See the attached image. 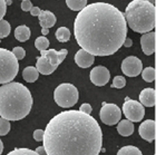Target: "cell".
<instances>
[{"label": "cell", "mask_w": 156, "mask_h": 155, "mask_svg": "<svg viewBox=\"0 0 156 155\" xmlns=\"http://www.w3.org/2000/svg\"><path fill=\"white\" fill-rule=\"evenodd\" d=\"M74 35L81 49L94 56L113 55L127 37L124 13L107 2L86 5L74 21Z\"/></svg>", "instance_id": "6da1fadb"}, {"label": "cell", "mask_w": 156, "mask_h": 155, "mask_svg": "<svg viewBox=\"0 0 156 155\" xmlns=\"http://www.w3.org/2000/svg\"><path fill=\"white\" fill-rule=\"evenodd\" d=\"M95 62V56L84 49H79L75 55V63L81 68H88Z\"/></svg>", "instance_id": "5bb4252c"}, {"label": "cell", "mask_w": 156, "mask_h": 155, "mask_svg": "<svg viewBox=\"0 0 156 155\" xmlns=\"http://www.w3.org/2000/svg\"><path fill=\"white\" fill-rule=\"evenodd\" d=\"M66 3L70 10L79 11L87 5V0H66Z\"/></svg>", "instance_id": "603a6c76"}, {"label": "cell", "mask_w": 156, "mask_h": 155, "mask_svg": "<svg viewBox=\"0 0 156 155\" xmlns=\"http://www.w3.org/2000/svg\"><path fill=\"white\" fill-rule=\"evenodd\" d=\"M33 96L25 85L10 81L0 86V117L8 121H20L30 113Z\"/></svg>", "instance_id": "3957f363"}, {"label": "cell", "mask_w": 156, "mask_h": 155, "mask_svg": "<svg viewBox=\"0 0 156 155\" xmlns=\"http://www.w3.org/2000/svg\"><path fill=\"white\" fill-rule=\"evenodd\" d=\"M125 85H126V79L125 77L123 76H116V77L113 79V84H112V88H120L125 87Z\"/></svg>", "instance_id": "f1b7e54d"}, {"label": "cell", "mask_w": 156, "mask_h": 155, "mask_svg": "<svg viewBox=\"0 0 156 155\" xmlns=\"http://www.w3.org/2000/svg\"><path fill=\"white\" fill-rule=\"evenodd\" d=\"M11 52H12L13 56L17 58V60H21V59H23L25 56H26V52H25V49H23V47H15Z\"/></svg>", "instance_id": "f546056e"}, {"label": "cell", "mask_w": 156, "mask_h": 155, "mask_svg": "<svg viewBox=\"0 0 156 155\" xmlns=\"http://www.w3.org/2000/svg\"><path fill=\"white\" fill-rule=\"evenodd\" d=\"M10 131V121L0 117V136L7 135Z\"/></svg>", "instance_id": "4316f807"}, {"label": "cell", "mask_w": 156, "mask_h": 155, "mask_svg": "<svg viewBox=\"0 0 156 155\" xmlns=\"http://www.w3.org/2000/svg\"><path fill=\"white\" fill-rule=\"evenodd\" d=\"M140 46L145 55L150 56L155 52V32L148 31L140 37Z\"/></svg>", "instance_id": "4fadbf2b"}, {"label": "cell", "mask_w": 156, "mask_h": 155, "mask_svg": "<svg viewBox=\"0 0 156 155\" xmlns=\"http://www.w3.org/2000/svg\"><path fill=\"white\" fill-rule=\"evenodd\" d=\"M79 110H80V112H83V113H85V114H88V115H90L93 108H91V106L89 105V104L85 103V104H83L80 107H79Z\"/></svg>", "instance_id": "1f68e13d"}, {"label": "cell", "mask_w": 156, "mask_h": 155, "mask_svg": "<svg viewBox=\"0 0 156 155\" xmlns=\"http://www.w3.org/2000/svg\"><path fill=\"white\" fill-rule=\"evenodd\" d=\"M117 155H143V154L140 152V150L138 147H136V146L127 145L122 147L117 152Z\"/></svg>", "instance_id": "7402d4cb"}, {"label": "cell", "mask_w": 156, "mask_h": 155, "mask_svg": "<svg viewBox=\"0 0 156 155\" xmlns=\"http://www.w3.org/2000/svg\"><path fill=\"white\" fill-rule=\"evenodd\" d=\"M2 151H3V144H2V141L0 139V155L2 154Z\"/></svg>", "instance_id": "f35d334b"}, {"label": "cell", "mask_w": 156, "mask_h": 155, "mask_svg": "<svg viewBox=\"0 0 156 155\" xmlns=\"http://www.w3.org/2000/svg\"><path fill=\"white\" fill-rule=\"evenodd\" d=\"M123 113L130 122H140L145 115V108L140 102L126 97L123 105Z\"/></svg>", "instance_id": "52a82bcc"}, {"label": "cell", "mask_w": 156, "mask_h": 155, "mask_svg": "<svg viewBox=\"0 0 156 155\" xmlns=\"http://www.w3.org/2000/svg\"><path fill=\"white\" fill-rule=\"evenodd\" d=\"M138 133L142 139H144L147 142H153L155 139V121L146 120L145 122L140 125Z\"/></svg>", "instance_id": "7c38bea8"}, {"label": "cell", "mask_w": 156, "mask_h": 155, "mask_svg": "<svg viewBox=\"0 0 156 155\" xmlns=\"http://www.w3.org/2000/svg\"><path fill=\"white\" fill-rule=\"evenodd\" d=\"M140 103L146 107L155 106V89L154 88L143 89L140 94Z\"/></svg>", "instance_id": "2e32d148"}, {"label": "cell", "mask_w": 156, "mask_h": 155, "mask_svg": "<svg viewBox=\"0 0 156 155\" xmlns=\"http://www.w3.org/2000/svg\"><path fill=\"white\" fill-rule=\"evenodd\" d=\"M21 1H23V0H21Z\"/></svg>", "instance_id": "b9f144b4"}, {"label": "cell", "mask_w": 156, "mask_h": 155, "mask_svg": "<svg viewBox=\"0 0 156 155\" xmlns=\"http://www.w3.org/2000/svg\"><path fill=\"white\" fill-rule=\"evenodd\" d=\"M39 25L41 28H51L55 26L56 23V16L51 11L48 10H41L40 13L38 15Z\"/></svg>", "instance_id": "9a60e30c"}, {"label": "cell", "mask_w": 156, "mask_h": 155, "mask_svg": "<svg viewBox=\"0 0 156 155\" xmlns=\"http://www.w3.org/2000/svg\"><path fill=\"white\" fill-rule=\"evenodd\" d=\"M44 139V129H36L34 132V139L37 142H41Z\"/></svg>", "instance_id": "4dcf8cb0"}, {"label": "cell", "mask_w": 156, "mask_h": 155, "mask_svg": "<svg viewBox=\"0 0 156 155\" xmlns=\"http://www.w3.org/2000/svg\"><path fill=\"white\" fill-rule=\"evenodd\" d=\"M133 45V41H132V39L130 38H125V40H124V44L123 46H125V47H130V46Z\"/></svg>", "instance_id": "8d00e7d4"}, {"label": "cell", "mask_w": 156, "mask_h": 155, "mask_svg": "<svg viewBox=\"0 0 156 155\" xmlns=\"http://www.w3.org/2000/svg\"><path fill=\"white\" fill-rule=\"evenodd\" d=\"M41 34L44 36H47L49 34V29L48 28H41Z\"/></svg>", "instance_id": "74e56055"}, {"label": "cell", "mask_w": 156, "mask_h": 155, "mask_svg": "<svg viewBox=\"0 0 156 155\" xmlns=\"http://www.w3.org/2000/svg\"><path fill=\"white\" fill-rule=\"evenodd\" d=\"M101 121L106 125H115L122 118V110L116 104L103 103V106L99 112Z\"/></svg>", "instance_id": "ba28073f"}, {"label": "cell", "mask_w": 156, "mask_h": 155, "mask_svg": "<svg viewBox=\"0 0 156 155\" xmlns=\"http://www.w3.org/2000/svg\"><path fill=\"white\" fill-rule=\"evenodd\" d=\"M140 74L144 81L147 83H152L155 81V69L153 67H146L145 69H142Z\"/></svg>", "instance_id": "cb8c5ba5"}, {"label": "cell", "mask_w": 156, "mask_h": 155, "mask_svg": "<svg viewBox=\"0 0 156 155\" xmlns=\"http://www.w3.org/2000/svg\"><path fill=\"white\" fill-rule=\"evenodd\" d=\"M67 54H68L67 49H62L60 52H56L55 49H46V50H41L40 52V55L48 59L49 63L56 68L64 62V59L67 56Z\"/></svg>", "instance_id": "8fae6325"}, {"label": "cell", "mask_w": 156, "mask_h": 155, "mask_svg": "<svg viewBox=\"0 0 156 155\" xmlns=\"http://www.w3.org/2000/svg\"><path fill=\"white\" fill-rule=\"evenodd\" d=\"M7 155H38L35 151L29 149H15Z\"/></svg>", "instance_id": "83f0119b"}, {"label": "cell", "mask_w": 156, "mask_h": 155, "mask_svg": "<svg viewBox=\"0 0 156 155\" xmlns=\"http://www.w3.org/2000/svg\"><path fill=\"white\" fill-rule=\"evenodd\" d=\"M5 2H6L7 6H10V5L12 3V1H11V0H5Z\"/></svg>", "instance_id": "ab89813d"}, {"label": "cell", "mask_w": 156, "mask_h": 155, "mask_svg": "<svg viewBox=\"0 0 156 155\" xmlns=\"http://www.w3.org/2000/svg\"><path fill=\"white\" fill-rule=\"evenodd\" d=\"M7 11V5L5 2V0H0V20L2 19Z\"/></svg>", "instance_id": "d6a6232c"}, {"label": "cell", "mask_w": 156, "mask_h": 155, "mask_svg": "<svg viewBox=\"0 0 156 155\" xmlns=\"http://www.w3.org/2000/svg\"><path fill=\"white\" fill-rule=\"evenodd\" d=\"M89 78L91 83L96 86H105L109 81L111 73L105 66H96L91 69Z\"/></svg>", "instance_id": "30bf717a"}, {"label": "cell", "mask_w": 156, "mask_h": 155, "mask_svg": "<svg viewBox=\"0 0 156 155\" xmlns=\"http://www.w3.org/2000/svg\"><path fill=\"white\" fill-rule=\"evenodd\" d=\"M56 38L59 42H66L70 39V30L66 27H60L56 31Z\"/></svg>", "instance_id": "44dd1931"}, {"label": "cell", "mask_w": 156, "mask_h": 155, "mask_svg": "<svg viewBox=\"0 0 156 155\" xmlns=\"http://www.w3.org/2000/svg\"><path fill=\"white\" fill-rule=\"evenodd\" d=\"M42 143L46 155H99L103 132L91 115L65 110L49 121Z\"/></svg>", "instance_id": "7a4b0ae2"}, {"label": "cell", "mask_w": 156, "mask_h": 155, "mask_svg": "<svg viewBox=\"0 0 156 155\" xmlns=\"http://www.w3.org/2000/svg\"><path fill=\"white\" fill-rule=\"evenodd\" d=\"M39 73L37 70L36 67H33V66H29V67H26L23 71V79L28 83H34L38 79Z\"/></svg>", "instance_id": "ffe728a7"}, {"label": "cell", "mask_w": 156, "mask_h": 155, "mask_svg": "<svg viewBox=\"0 0 156 155\" xmlns=\"http://www.w3.org/2000/svg\"><path fill=\"white\" fill-rule=\"evenodd\" d=\"M117 131L122 136H130L134 133V125L133 122H130L128 120H123L119 121V123H117Z\"/></svg>", "instance_id": "ac0fdd59"}, {"label": "cell", "mask_w": 156, "mask_h": 155, "mask_svg": "<svg viewBox=\"0 0 156 155\" xmlns=\"http://www.w3.org/2000/svg\"><path fill=\"white\" fill-rule=\"evenodd\" d=\"M143 69V64L136 56H128L122 63V71L128 77H136Z\"/></svg>", "instance_id": "9c48e42d"}, {"label": "cell", "mask_w": 156, "mask_h": 155, "mask_svg": "<svg viewBox=\"0 0 156 155\" xmlns=\"http://www.w3.org/2000/svg\"><path fill=\"white\" fill-rule=\"evenodd\" d=\"M35 152H36L38 155H46V151H45V147H44V146H38Z\"/></svg>", "instance_id": "d590c367"}, {"label": "cell", "mask_w": 156, "mask_h": 155, "mask_svg": "<svg viewBox=\"0 0 156 155\" xmlns=\"http://www.w3.org/2000/svg\"><path fill=\"white\" fill-rule=\"evenodd\" d=\"M10 29H11V27L7 20H0V38H6L10 34Z\"/></svg>", "instance_id": "484cf974"}, {"label": "cell", "mask_w": 156, "mask_h": 155, "mask_svg": "<svg viewBox=\"0 0 156 155\" xmlns=\"http://www.w3.org/2000/svg\"><path fill=\"white\" fill-rule=\"evenodd\" d=\"M30 11V13H31V15H33V16H37L38 17V15L39 13H40V11H41V9H40V8H38V7H31V9L29 10Z\"/></svg>", "instance_id": "e575fe53"}, {"label": "cell", "mask_w": 156, "mask_h": 155, "mask_svg": "<svg viewBox=\"0 0 156 155\" xmlns=\"http://www.w3.org/2000/svg\"><path fill=\"white\" fill-rule=\"evenodd\" d=\"M30 36H31V32H30L29 27L25 26V25L18 26L15 29V37H16V39L18 41H21V42L27 41L30 38Z\"/></svg>", "instance_id": "d6986e66"}, {"label": "cell", "mask_w": 156, "mask_h": 155, "mask_svg": "<svg viewBox=\"0 0 156 155\" xmlns=\"http://www.w3.org/2000/svg\"><path fill=\"white\" fill-rule=\"evenodd\" d=\"M48 46H49V40L46 38V36H40V37H38L35 40V47L38 49L39 52L46 50V49L48 48Z\"/></svg>", "instance_id": "d4e9b609"}, {"label": "cell", "mask_w": 156, "mask_h": 155, "mask_svg": "<svg viewBox=\"0 0 156 155\" xmlns=\"http://www.w3.org/2000/svg\"><path fill=\"white\" fill-rule=\"evenodd\" d=\"M31 7H33V3L30 0H23V2H21V9L23 11H29L31 9Z\"/></svg>", "instance_id": "836d02e7"}, {"label": "cell", "mask_w": 156, "mask_h": 155, "mask_svg": "<svg viewBox=\"0 0 156 155\" xmlns=\"http://www.w3.org/2000/svg\"><path fill=\"white\" fill-rule=\"evenodd\" d=\"M78 89L73 84L64 83L60 84L54 92V99L58 106L69 108L76 105L78 102Z\"/></svg>", "instance_id": "8992f818"}, {"label": "cell", "mask_w": 156, "mask_h": 155, "mask_svg": "<svg viewBox=\"0 0 156 155\" xmlns=\"http://www.w3.org/2000/svg\"><path fill=\"white\" fill-rule=\"evenodd\" d=\"M36 68L39 74H42V75H50L57 69V68L54 67V66L49 63L48 59L45 58L44 56H40V57L37 58Z\"/></svg>", "instance_id": "e0dca14e"}, {"label": "cell", "mask_w": 156, "mask_h": 155, "mask_svg": "<svg viewBox=\"0 0 156 155\" xmlns=\"http://www.w3.org/2000/svg\"><path fill=\"white\" fill-rule=\"evenodd\" d=\"M147 2H150L152 3V5H155V0H146Z\"/></svg>", "instance_id": "60d3db41"}, {"label": "cell", "mask_w": 156, "mask_h": 155, "mask_svg": "<svg viewBox=\"0 0 156 155\" xmlns=\"http://www.w3.org/2000/svg\"><path fill=\"white\" fill-rule=\"evenodd\" d=\"M19 70V63L8 49L0 48V84H7L15 79Z\"/></svg>", "instance_id": "5b68a950"}, {"label": "cell", "mask_w": 156, "mask_h": 155, "mask_svg": "<svg viewBox=\"0 0 156 155\" xmlns=\"http://www.w3.org/2000/svg\"><path fill=\"white\" fill-rule=\"evenodd\" d=\"M155 5L146 0H133L127 5L124 17L133 31L145 34L155 28Z\"/></svg>", "instance_id": "277c9868"}]
</instances>
